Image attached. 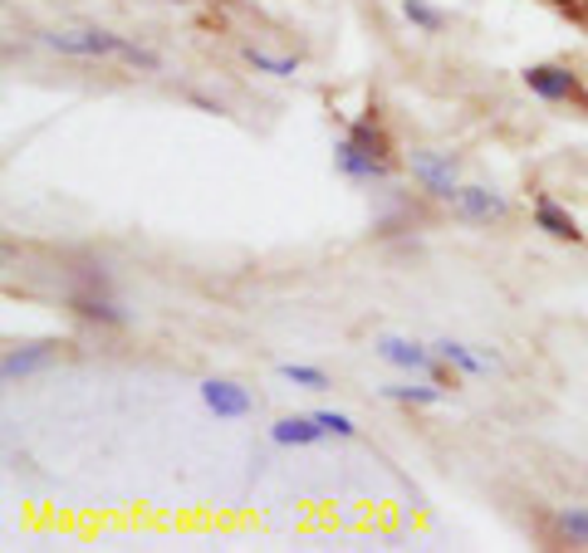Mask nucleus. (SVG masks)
Returning a JSON list of instances; mask_svg holds the SVG:
<instances>
[{
    "label": "nucleus",
    "mask_w": 588,
    "mask_h": 553,
    "mask_svg": "<svg viewBox=\"0 0 588 553\" xmlns=\"http://www.w3.org/2000/svg\"><path fill=\"white\" fill-rule=\"evenodd\" d=\"M74 314H84V318H94V324H128V314L114 309L108 299H98V294H74Z\"/></svg>",
    "instance_id": "13"
},
{
    "label": "nucleus",
    "mask_w": 588,
    "mask_h": 553,
    "mask_svg": "<svg viewBox=\"0 0 588 553\" xmlns=\"http://www.w3.org/2000/svg\"><path fill=\"white\" fill-rule=\"evenodd\" d=\"M451 206H457V216H461V220H476V226L506 220V211H510L506 196L490 191V187H461L457 196H451Z\"/></svg>",
    "instance_id": "4"
},
{
    "label": "nucleus",
    "mask_w": 588,
    "mask_h": 553,
    "mask_svg": "<svg viewBox=\"0 0 588 553\" xmlns=\"http://www.w3.org/2000/svg\"><path fill=\"white\" fill-rule=\"evenodd\" d=\"M334 157H339V167L349 171V177H359V181H383V177H388V171L378 167V162H367V157H363V152H359V147H353L349 138H343V142L334 147Z\"/></svg>",
    "instance_id": "12"
},
{
    "label": "nucleus",
    "mask_w": 588,
    "mask_h": 553,
    "mask_svg": "<svg viewBox=\"0 0 588 553\" xmlns=\"http://www.w3.org/2000/svg\"><path fill=\"white\" fill-rule=\"evenodd\" d=\"M402 10H408V20L416 24V30H427V34H437L441 24H447V16H441L437 6H427V0H402Z\"/></svg>",
    "instance_id": "16"
},
{
    "label": "nucleus",
    "mask_w": 588,
    "mask_h": 553,
    "mask_svg": "<svg viewBox=\"0 0 588 553\" xmlns=\"http://www.w3.org/2000/svg\"><path fill=\"white\" fill-rule=\"evenodd\" d=\"M280 377H285V383H294V387H310V392L329 383V377L318 373V367H310V363H285V367H280Z\"/></svg>",
    "instance_id": "18"
},
{
    "label": "nucleus",
    "mask_w": 588,
    "mask_h": 553,
    "mask_svg": "<svg viewBox=\"0 0 588 553\" xmlns=\"http://www.w3.org/2000/svg\"><path fill=\"white\" fill-rule=\"evenodd\" d=\"M59 358V343H30V348H10L6 358H0V373H6V383H16V377H30L49 367Z\"/></svg>",
    "instance_id": "8"
},
{
    "label": "nucleus",
    "mask_w": 588,
    "mask_h": 553,
    "mask_svg": "<svg viewBox=\"0 0 588 553\" xmlns=\"http://www.w3.org/2000/svg\"><path fill=\"white\" fill-rule=\"evenodd\" d=\"M383 397L392 402H416V407H432V402H441V383L437 387H408V383H388Z\"/></svg>",
    "instance_id": "15"
},
{
    "label": "nucleus",
    "mask_w": 588,
    "mask_h": 553,
    "mask_svg": "<svg viewBox=\"0 0 588 553\" xmlns=\"http://www.w3.org/2000/svg\"><path fill=\"white\" fill-rule=\"evenodd\" d=\"M555 534L564 539V544H574V549H588V510L584 505H564L555 514Z\"/></svg>",
    "instance_id": "11"
},
{
    "label": "nucleus",
    "mask_w": 588,
    "mask_h": 553,
    "mask_svg": "<svg viewBox=\"0 0 588 553\" xmlns=\"http://www.w3.org/2000/svg\"><path fill=\"white\" fill-rule=\"evenodd\" d=\"M202 402L216 416H231V422H236V416H251V407H255L251 392H245L241 383H226V377H212V383H202Z\"/></svg>",
    "instance_id": "6"
},
{
    "label": "nucleus",
    "mask_w": 588,
    "mask_h": 553,
    "mask_svg": "<svg viewBox=\"0 0 588 553\" xmlns=\"http://www.w3.org/2000/svg\"><path fill=\"white\" fill-rule=\"evenodd\" d=\"M245 59L261 73H270V79H294V69H300V59H280V55H265V49H245Z\"/></svg>",
    "instance_id": "14"
},
{
    "label": "nucleus",
    "mask_w": 588,
    "mask_h": 553,
    "mask_svg": "<svg viewBox=\"0 0 588 553\" xmlns=\"http://www.w3.org/2000/svg\"><path fill=\"white\" fill-rule=\"evenodd\" d=\"M520 79H525V89L549 98V103H564V98H579V103H588L584 89H579V73H569L564 65H530Z\"/></svg>",
    "instance_id": "2"
},
{
    "label": "nucleus",
    "mask_w": 588,
    "mask_h": 553,
    "mask_svg": "<svg viewBox=\"0 0 588 553\" xmlns=\"http://www.w3.org/2000/svg\"><path fill=\"white\" fill-rule=\"evenodd\" d=\"M535 226L545 230V236H555V240H569V245H579L584 240V230H579V220H574L564 206L555 201V196H535Z\"/></svg>",
    "instance_id": "7"
},
{
    "label": "nucleus",
    "mask_w": 588,
    "mask_h": 553,
    "mask_svg": "<svg viewBox=\"0 0 588 553\" xmlns=\"http://www.w3.org/2000/svg\"><path fill=\"white\" fill-rule=\"evenodd\" d=\"M412 177L422 181L427 196H437V201H451L461 187H457V167H451V157L441 152H412Z\"/></svg>",
    "instance_id": "3"
},
{
    "label": "nucleus",
    "mask_w": 588,
    "mask_h": 553,
    "mask_svg": "<svg viewBox=\"0 0 588 553\" xmlns=\"http://www.w3.org/2000/svg\"><path fill=\"white\" fill-rule=\"evenodd\" d=\"M329 432L318 426V416H280L275 426H270V441L275 446H314V441H324Z\"/></svg>",
    "instance_id": "10"
},
{
    "label": "nucleus",
    "mask_w": 588,
    "mask_h": 553,
    "mask_svg": "<svg viewBox=\"0 0 588 553\" xmlns=\"http://www.w3.org/2000/svg\"><path fill=\"white\" fill-rule=\"evenodd\" d=\"M314 416H318V426H324L329 436H353V432H359V426H353L343 412H314Z\"/></svg>",
    "instance_id": "20"
},
{
    "label": "nucleus",
    "mask_w": 588,
    "mask_h": 553,
    "mask_svg": "<svg viewBox=\"0 0 588 553\" xmlns=\"http://www.w3.org/2000/svg\"><path fill=\"white\" fill-rule=\"evenodd\" d=\"M378 358L392 367H408V373H432V353L408 338H378Z\"/></svg>",
    "instance_id": "9"
},
{
    "label": "nucleus",
    "mask_w": 588,
    "mask_h": 553,
    "mask_svg": "<svg viewBox=\"0 0 588 553\" xmlns=\"http://www.w3.org/2000/svg\"><path fill=\"white\" fill-rule=\"evenodd\" d=\"M45 45L59 49V55H74V59H108V55H122V34L114 30H98V24H79V30H45Z\"/></svg>",
    "instance_id": "1"
},
{
    "label": "nucleus",
    "mask_w": 588,
    "mask_h": 553,
    "mask_svg": "<svg viewBox=\"0 0 588 553\" xmlns=\"http://www.w3.org/2000/svg\"><path fill=\"white\" fill-rule=\"evenodd\" d=\"M359 152L367 157V162H378L383 171H392V142H388V132L378 128V113L367 108V118H359V122H349V132H343Z\"/></svg>",
    "instance_id": "5"
},
{
    "label": "nucleus",
    "mask_w": 588,
    "mask_h": 553,
    "mask_svg": "<svg viewBox=\"0 0 588 553\" xmlns=\"http://www.w3.org/2000/svg\"><path fill=\"white\" fill-rule=\"evenodd\" d=\"M122 65H133V69H147V73H157V69H163V55H153V49H147V45H122Z\"/></svg>",
    "instance_id": "19"
},
{
    "label": "nucleus",
    "mask_w": 588,
    "mask_h": 553,
    "mask_svg": "<svg viewBox=\"0 0 588 553\" xmlns=\"http://www.w3.org/2000/svg\"><path fill=\"white\" fill-rule=\"evenodd\" d=\"M545 6H555L559 16H569L574 24H588V0H545Z\"/></svg>",
    "instance_id": "21"
},
{
    "label": "nucleus",
    "mask_w": 588,
    "mask_h": 553,
    "mask_svg": "<svg viewBox=\"0 0 588 553\" xmlns=\"http://www.w3.org/2000/svg\"><path fill=\"white\" fill-rule=\"evenodd\" d=\"M437 353H441L447 363H457L461 373H486V358H476L465 343H451V338H447V343H437Z\"/></svg>",
    "instance_id": "17"
}]
</instances>
